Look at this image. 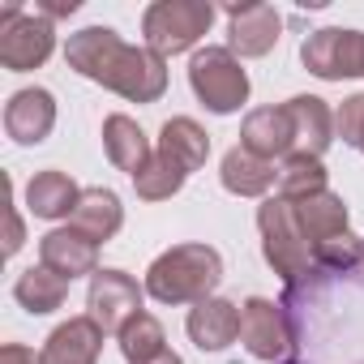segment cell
Here are the masks:
<instances>
[{
    "label": "cell",
    "mask_w": 364,
    "mask_h": 364,
    "mask_svg": "<svg viewBox=\"0 0 364 364\" xmlns=\"http://www.w3.org/2000/svg\"><path fill=\"white\" fill-rule=\"evenodd\" d=\"M279 304L313 364H364V270H313Z\"/></svg>",
    "instance_id": "1"
},
{
    "label": "cell",
    "mask_w": 364,
    "mask_h": 364,
    "mask_svg": "<svg viewBox=\"0 0 364 364\" xmlns=\"http://www.w3.org/2000/svg\"><path fill=\"white\" fill-rule=\"evenodd\" d=\"M65 60H69V69L116 90L129 103H154L167 90V60L154 56L150 48L124 43L112 26H86V31L69 35Z\"/></svg>",
    "instance_id": "2"
},
{
    "label": "cell",
    "mask_w": 364,
    "mask_h": 364,
    "mask_svg": "<svg viewBox=\"0 0 364 364\" xmlns=\"http://www.w3.org/2000/svg\"><path fill=\"white\" fill-rule=\"evenodd\" d=\"M223 279V257L210 245H176L146 270V291L159 304H198Z\"/></svg>",
    "instance_id": "3"
},
{
    "label": "cell",
    "mask_w": 364,
    "mask_h": 364,
    "mask_svg": "<svg viewBox=\"0 0 364 364\" xmlns=\"http://www.w3.org/2000/svg\"><path fill=\"white\" fill-rule=\"evenodd\" d=\"M257 228H262V253L283 283H300L304 274H313V245L300 232L287 198H266L257 206Z\"/></svg>",
    "instance_id": "4"
},
{
    "label": "cell",
    "mask_w": 364,
    "mask_h": 364,
    "mask_svg": "<svg viewBox=\"0 0 364 364\" xmlns=\"http://www.w3.org/2000/svg\"><path fill=\"white\" fill-rule=\"evenodd\" d=\"M215 22V5L210 0H154L141 14V35L146 48L154 56H180L189 52Z\"/></svg>",
    "instance_id": "5"
},
{
    "label": "cell",
    "mask_w": 364,
    "mask_h": 364,
    "mask_svg": "<svg viewBox=\"0 0 364 364\" xmlns=\"http://www.w3.org/2000/svg\"><path fill=\"white\" fill-rule=\"evenodd\" d=\"M189 86H193V95L215 116L240 112V103L249 99V73L240 69V60H236L232 48H202V52H193V60H189Z\"/></svg>",
    "instance_id": "6"
},
{
    "label": "cell",
    "mask_w": 364,
    "mask_h": 364,
    "mask_svg": "<svg viewBox=\"0 0 364 364\" xmlns=\"http://www.w3.org/2000/svg\"><path fill=\"white\" fill-rule=\"evenodd\" d=\"M56 48V31L43 14H26L18 0L0 9V65L9 73L39 69Z\"/></svg>",
    "instance_id": "7"
},
{
    "label": "cell",
    "mask_w": 364,
    "mask_h": 364,
    "mask_svg": "<svg viewBox=\"0 0 364 364\" xmlns=\"http://www.w3.org/2000/svg\"><path fill=\"white\" fill-rule=\"evenodd\" d=\"M240 343L253 360H279L287 364V355L296 351V334H291V321H287V309L266 300V296H253L240 304Z\"/></svg>",
    "instance_id": "8"
},
{
    "label": "cell",
    "mask_w": 364,
    "mask_h": 364,
    "mask_svg": "<svg viewBox=\"0 0 364 364\" xmlns=\"http://www.w3.org/2000/svg\"><path fill=\"white\" fill-rule=\"evenodd\" d=\"M300 60L309 73L321 82H343V77H364V31H313L300 43Z\"/></svg>",
    "instance_id": "9"
},
{
    "label": "cell",
    "mask_w": 364,
    "mask_h": 364,
    "mask_svg": "<svg viewBox=\"0 0 364 364\" xmlns=\"http://www.w3.org/2000/svg\"><path fill=\"white\" fill-rule=\"evenodd\" d=\"M86 309H90V317L99 321L103 334H116L120 338V330L141 313V287L124 270H99V274H90Z\"/></svg>",
    "instance_id": "10"
},
{
    "label": "cell",
    "mask_w": 364,
    "mask_h": 364,
    "mask_svg": "<svg viewBox=\"0 0 364 364\" xmlns=\"http://www.w3.org/2000/svg\"><path fill=\"white\" fill-rule=\"evenodd\" d=\"M240 146L245 150H253L257 159H291L296 154V124H291V112H287V103L283 107H257V112H249L245 116V124H240Z\"/></svg>",
    "instance_id": "11"
},
{
    "label": "cell",
    "mask_w": 364,
    "mask_h": 364,
    "mask_svg": "<svg viewBox=\"0 0 364 364\" xmlns=\"http://www.w3.org/2000/svg\"><path fill=\"white\" fill-rule=\"evenodd\" d=\"M228 18H232L228 48H232L236 56H266V52L279 43L283 18H279L274 5H262V0H253V5H232Z\"/></svg>",
    "instance_id": "12"
},
{
    "label": "cell",
    "mask_w": 364,
    "mask_h": 364,
    "mask_svg": "<svg viewBox=\"0 0 364 364\" xmlns=\"http://www.w3.org/2000/svg\"><path fill=\"white\" fill-rule=\"evenodd\" d=\"M39 266H48L60 279H82V274H99V245L86 240L73 228H56L39 240Z\"/></svg>",
    "instance_id": "13"
},
{
    "label": "cell",
    "mask_w": 364,
    "mask_h": 364,
    "mask_svg": "<svg viewBox=\"0 0 364 364\" xmlns=\"http://www.w3.org/2000/svg\"><path fill=\"white\" fill-rule=\"evenodd\" d=\"M103 330L99 321L86 313V317H69L65 326H56L39 351V364H99V351H103Z\"/></svg>",
    "instance_id": "14"
},
{
    "label": "cell",
    "mask_w": 364,
    "mask_h": 364,
    "mask_svg": "<svg viewBox=\"0 0 364 364\" xmlns=\"http://www.w3.org/2000/svg\"><path fill=\"white\" fill-rule=\"evenodd\" d=\"M56 124V99L39 86L31 90H18L9 103H5V133L18 141V146H39Z\"/></svg>",
    "instance_id": "15"
},
{
    "label": "cell",
    "mask_w": 364,
    "mask_h": 364,
    "mask_svg": "<svg viewBox=\"0 0 364 364\" xmlns=\"http://www.w3.org/2000/svg\"><path fill=\"white\" fill-rule=\"evenodd\" d=\"M291 202V210H296V223H300V232L309 236V245H313V253L321 249V245H330V240H338V236H347L351 228H347V206H343V198L338 193H309V198H287Z\"/></svg>",
    "instance_id": "16"
},
{
    "label": "cell",
    "mask_w": 364,
    "mask_h": 364,
    "mask_svg": "<svg viewBox=\"0 0 364 364\" xmlns=\"http://www.w3.org/2000/svg\"><path fill=\"white\" fill-rule=\"evenodd\" d=\"M189 338L202 347V351H223L240 338V309L223 296H206L189 309Z\"/></svg>",
    "instance_id": "17"
},
{
    "label": "cell",
    "mask_w": 364,
    "mask_h": 364,
    "mask_svg": "<svg viewBox=\"0 0 364 364\" xmlns=\"http://www.w3.org/2000/svg\"><path fill=\"white\" fill-rule=\"evenodd\" d=\"M219 180H223V189L236 193V198H262L279 185V167L270 159H257L253 150L245 146H232L223 154V167H219Z\"/></svg>",
    "instance_id": "18"
},
{
    "label": "cell",
    "mask_w": 364,
    "mask_h": 364,
    "mask_svg": "<svg viewBox=\"0 0 364 364\" xmlns=\"http://www.w3.org/2000/svg\"><path fill=\"white\" fill-rule=\"evenodd\" d=\"M287 112H291V124H296V154L321 159L326 146L334 141V112L326 107V99H317V95H296V99H287ZM296 154H291V159H296Z\"/></svg>",
    "instance_id": "19"
},
{
    "label": "cell",
    "mask_w": 364,
    "mask_h": 364,
    "mask_svg": "<svg viewBox=\"0 0 364 364\" xmlns=\"http://www.w3.org/2000/svg\"><path fill=\"white\" fill-rule=\"evenodd\" d=\"M77 202H82V189L56 167L52 171H35L31 185H26V206H31L35 219H73Z\"/></svg>",
    "instance_id": "20"
},
{
    "label": "cell",
    "mask_w": 364,
    "mask_h": 364,
    "mask_svg": "<svg viewBox=\"0 0 364 364\" xmlns=\"http://www.w3.org/2000/svg\"><path fill=\"white\" fill-rule=\"evenodd\" d=\"M120 223H124V206H120V198L112 189H82V202H77V210L69 219L73 232L103 245V240H112L120 232Z\"/></svg>",
    "instance_id": "21"
},
{
    "label": "cell",
    "mask_w": 364,
    "mask_h": 364,
    "mask_svg": "<svg viewBox=\"0 0 364 364\" xmlns=\"http://www.w3.org/2000/svg\"><path fill=\"white\" fill-rule=\"evenodd\" d=\"M103 150H107V159H112L120 171H129V176H141L146 163L154 159V150H150L146 133L137 129V120H129V116H120V112L103 120Z\"/></svg>",
    "instance_id": "22"
},
{
    "label": "cell",
    "mask_w": 364,
    "mask_h": 364,
    "mask_svg": "<svg viewBox=\"0 0 364 364\" xmlns=\"http://www.w3.org/2000/svg\"><path fill=\"white\" fill-rule=\"evenodd\" d=\"M159 154H167L171 163H180L185 171H198L210 159V137L193 116H171L159 133Z\"/></svg>",
    "instance_id": "23"
},
{
    "label": "cell",
    "mask_w": 364,
    "mask_h": 364,
    "mask_svg": "<svg viewBox=\"0 0 364 364\" xmlns=\"http://www.w3.org/2000/svg\"><path fill=\"white\" fill-rule=\"evenodd\" d=\"M14 296H18V304L26 313H56L65 304V296H69V279L52 274L48 266H31L26 274H18Z\"/></svg>",
    "instance_id": "24"
},
{
    "label": "cell",
    "mask_w": 364,
    "mask_h": 364,
    "mask_svg": "<svg viewBox=\"0 0 364 364\" xmlns=\"http://www.w3.org/2000/svg\"><path fill=\"white\" fill-rule=\"evenodd\" d=\"M163 351H167V334H163L159 317L137 313V317L120 330V355H124L129 364H150V360H159Z\"/></svg>",
    "instance_id": "25"
},
{
    "label": "cell",
    "mask_w": 364,
    "mask_h": 364,
    "mask_svg": "<svg viewBox=\"0 0 364 364\" xmlns=\"http://www.w3.org/2000/svg\"><path fill=\"white\" fill-rule=\"evenodd\" d=\"M185 180H189V171H185V167L171 163L167 154H159V150H154V159L146 163V171H141V176H133V189H137V198H141V202H163V198H171V193L185 189Z\"/></svg>",
    "instance_id": "26"
},
{
    "label": "cell",
    "mask_w": 364,
    "mask_h": 364,
    "mask_svg": "<svg viewBox=\"0 0 364 364\" xmlns=\"http://www.w3.org/2000/svg\"><path fill=\"white\" fill-rule=\"evenodd\" d=\"M326 167L321 159L296 154L279 163V198H309V193H326Z\"/></svg>",
    "instance_id": "27"
},
{
    "label": "cell",
    "mask_w": 364,
    "mask_h": 364,
    "mask_svg": "<svg viewBox=\"0 0 364 364\" xmlns=\"http://www.w3.org/2000/svg\"><path fill=\"white\" fill-rule=\"evenodd\" d=\"M334 129H338V137H343L347 146H355V150L364 154V95L343 99V107L334 112Z\"/></svg>",
    "instance_id": "28"
},
{
    "label": "cell",
    "mask_w": 364,
    "mask_h": 364,
    "mask_svg": "<svg viewBox=\"0 0 364 364\" xmlns=\"http://www.w3.org/2000/svg\"><path fill=\"white\" fill-rule=\"evenodd\" d=\"M5 193H9V210H5V219H9V236H5V253H18V249H22V240H26V232H22V215L14 210V185H5Z\"/></svg>",
    "instance_id": "29"
},
{
    "label": "cell",
    "mask_w": 364,
    "mask_h": 364,
    "mask_svg": "<svg viewBox=\"0 0 364 364\" xmlns=\"http://www.w3.org/2000/svg\"><path fill=\"white\" fill-rule=\"evenodd\" d=\"M0 364H39V355L22 343H5L0 347Z\"/></svg>",
    "instance_id": "30"
},
{
    "label": "cell",
    "mask_w": 364,
    "mask_h": 364,
    "mask_svg": "<svg viewBox=\"0 0 364 364\" xmlns=\"http://www.w3.org/2000/svg\"><path fill=\"white\" fill-rule=\"evenodd\" d=\"M150 364H185V360H180L176 351H163V355H159V360H150Z\"/></svg>",
    "instance_id": "31"
},
{
    "label": "cell",
    "mask_w": 364,
    "mask_h": 364,
    "mask_svg": "<svg viewBox=\"0 0 364 364\" xmlns=\"http://www.w3.org/2000/svg\"><path fill=\"white\" fill-rule=\"evenodd\" d=\"M360 270H364V249H360Z\"/></svg>",
    "instance_id": "32"
},
{
    "label": "cell",
    "mask_w": 364,
    "mask_h": 364,
    "mask_svg": "<svg viewBox=\"0 0 364 364\" xmlns=\"http://www.w3.org/2000/svg\"><path fill=\"white\" fill-rule=\"evenodd\" d=\"M287 364H291V360H287Z\"/></svg>",
    "instance_id": "33"
}]
</instances>
